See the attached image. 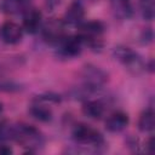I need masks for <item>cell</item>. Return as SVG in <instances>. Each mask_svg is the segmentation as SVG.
<instances>
[{
  "instance_id": "1",
  "label": "cell",
  "mask_w": 155,
  "mask_h": 155,
  "mask_svg": "<svg viewBox=\"0 0 155 155\" xmlns=\"http://www.w3.org/2000/svg\"><path fill=\"white\" fill-rule=\"evenodd\" d=\"M113 54H114L115 59L125 67V69H127L130 73H132L134 75L140 74L145 68V64H144L142 57L137 52L131 50L130 47L117 46L114 48Z\"/></svg>"
},
{
  "instance_id": "2",
  "label": "cell",
  "mask_w": 155,
  "mask_h": 155,
  "mask_svg": "<svg viewBox=\"0 0 155 155\" xmlns=\"http://www.w3.org/2000/svg\"><path fill=\"white\" fill-rule=\"evenodd\" d=\"M13 138L24 148L29 150L39 149L44 144V138L41 133L33 126L17 125L15 126Z\"/></svg>"
},
{
  "instance_id": "3",
  "label": "cell",
  "mask_w": 155,
  "mask_h": 155,
  "mask_svg": "<svg viewBox=\"0 0 155 155\" xmlns=\"http://www.w3.org/2000/svg\"><path fill=\"white\" fill-rule=\"evenodd\" d=\"M73 138L76 143L85 145H98L103 140L101 133L97 130L85 124H79L75 126L73 131Z\"/></svg>"
},
{
  "instance_id": "4",
  "label": "cell",
  "mask_w": 155,
  "mask_h": 155,
  "mask_svg": "<svg viewBox=\"0 0 155 155\" xmlns=\"http://www.w3.org/2000/svg\"><path fill=\"white\" fill-rule=\"evenodd\" d=\"M104 31V25L99 21H88L79 24V33L78 35L82 39L84 42H97L99 36Z\"/></svg>"
},
{
  "instance_id": "5",
  "label": "cell",
  "mask_w": 155,
  "mask_h": 155,
  "mask_svg": "<svg viewBox=\"0 0 155 155\" xmlns=\"http://www.w3.org/2000/svg\"><path fill=\"white\" fill-rule=\"evenodd\" d=\"M41 33L47 42H59L64 38V22L57 18H51L42 25Z\"/></svg>"
},
{
  "instance_id": "6",
  "label": "cell",
  "mask_w": 155,
  "mask_h": 155,
  "mask_svg": "<svg viewBox=\"0 0 155 155\" xmlns=\"http://www.w3.org/2000/svg\"><path fill=\"white\" fill-rule=\"evenodd\" d=\"M82 78L85 81V86L92 90H98L107 81V74L99 68L91 65L85 67Z\"/></svg>"
},
{
  "instance_id": "7",
  "label": "cell",
  "mask_w": 155,
  "mask_h": 155,
  "mask_svg": "<svg viewBox=\"0 0 155 155\" xmlns=\"http://www.w3.org/2000/svg\"><path fill=\"white\" fill-rule=\"evenodd\" d=\"M0 36L1 40L8 45L18 44L23 36L22 28L13 22H5L0 28Z\"/></svg>"
},
{
  "instance_id": "8",
  "label": "cell",
  "mask_w": 155,
  "mask_h": 155,
  "mask_svg": "<svg viewBox=\"0 0 155 155\" xmlns=\"http://www.w3.org/2000/svg\"><path fill=\"white\" fill-rule=\"evenodd\" d=\"M128 121L130 120L127 114L122 111H115L111 115H109V117L107 119L105 128L109 132H120L126 128V126L128 125Z\"/></svg>"
},
{
  "instance_id": "9",
  "label": "cell",
  "mask_w": 155,
  "mask_h": 155,
  "mask_svg": "<svg viewBox=\"0 0 155 155\" xmlns=\"http://www.w3.org/2000/svg\"><path fill=\"white\" fill-rule=\"evenodd\" d=\"M62 42V51L65 56L69 57H74L78 56L81 50H82V45L84 41L79 35H73V36H68V38H63Z\"/></svg>"
},
{
  "instance_id": "10",
  "label": "cell",
  "mask_w": 155,
  "mask_h": 155,
  "mask_svg": "<svg viewBox=\"0 0 155 155\" xmlns=\"http://www.w3.org/2000/svg\"><path fill=\"white\" fill-rule=\"evenodd\" d=\"M85 15L82 4L79 0H74L67 8L64 15V22L69 24H80Z\"/></svg>"
},
{
  "instance_id": "11",
  "label": "cell",
  "mask_w": 155,
  "mask_h": 155,
  "mask_svg": "<svg viewBox=\"0 0 155 155\" xmlns=\"http://www.w3.org/2000/svg\"><path fill=\"white\" fill-rule=\"evenodd\" d=\"M40 24H41V12L36 8H29L23 16V28L28 33L34 34L39 30Z\"/></svg>"
},
{
  "instance_id": "12",
  "label": "cell",
  "mask_w": 155,
  "mask_h": 155,
  "mask_svg": "<svg viewBox=\"0 0 155 155\" xmlns=\"http://www.w3.org/2000/svg\"><path fill=\"white\" fill-rule=\"evenodd\" d=\"M110 6L115 17L120 19H128L133 15L131 0H110Z\"/></svg>"
},
{
  "instance_id": "13",
  "label": "cell",
  "mask_w": 155,
  "mask_h": 155,
  "mask_svg": "<svg viewBox=\"0 0 155 155\" xmlns=\"http://www.w3.org/2000/svg\"><path fill=\"white\" fill-rule=\"evenodd\" d=\"M82 111L91 119H101L104 114V105L98 99H87L82 105Z\"/></svg>"
},
{
  "instance_id": "14",
  "label": "cell",
  "mask_w": 155,
  "mask_h": 155,
  "mask_svg": "<svg viewBox=\"0 0 155 155\" xmlns=\"http://www.w3.org/2000/svg\"><path fill=\"white\" fill-rule=\"evenodd\" d=\"M29 114L39 120V121H42V122H47L52 119V111L48 107L41 104V103H35L33 104L30 108H29Z\"/></svg>"
},
{
  "instance_id": "15",
  "label": "cell",
  "mask_w": 155,
  "mask_h": 155,
  "mask_svg": "<svg viewBox=\"0 0 155 155\" xmlns=\"http://www.w3.org/2000/svg\"><path fill=\"white\" fill-rule=\"evenodd\" d=\"M154 126H155L154 111L151 109H148L144 113H142V115L138 120V127L142 132H150L154 130Z\"/></svg>"
},
{
  "instance_id": "16",
  "label": "cell",
  "mask_w": 155,
  "mask_h": 155,
  "mask_svg": "<svg viewBox=\"0 0 155 155\" xmlns=\"http://www.w3.org/2000/svg\"><path fill=\"white\" fill-rule=\"evenodd\" d=\"M139 2L143 17L148 21H151L155 13V0H140Z\"/></svg>"
},
{
  "instance_id": "17",
  "label": "cell",
  "mask_w": 155,
  "mask_h": 155,
  "mask_svg": "<svg viewBox=\"0 0 155 155\" xmlns=\"http://www.w3.org/2000/svg\"><path fill=\"white\" fill-rule=\"evenodd\" d=\"M13 133H15V126L7 122H0V143L13 138Z\"/></svg>"
},
{
  "instance_id": "18",
  "label": "cell",
  "mask_w": 155,
  "mask_h": 155,
  "mask_svg": "<svg viewBox=\"0 0 155 155\" xmlns=\"http://www.w3.org/2000/svg\"><path fill=\"white\" fill-rule=\"evenodd\" d=\"M11 153H12V149L10 147H6V145L0 147V155H10Z\"/></svg>"
},
{
  "instance_id": "19",
  "label": "cell",
  "mask_w": 155,
  "mask_h": 155,
  "mask_svg": "<svg viewBox=\"0 0 155 155\" xmlns=\"http://www.w3.org/2000/svg\"><path fill=\"white\" fill-rule=\"evenodd\" d=\"M15 1H17V2H23V1H25V0H15Z\"/></svg>"
},
{
  "instance_id": "20",
  "label": "cell",
  "mask_w": 155,
  "mask_h": 155,
  "mask_svg": "<svg viewBox=\"0 0 155 155\" xmlns=\"http://www.w3.org/2000/svg\"><path fill=\"white\" fill-rule=\"evenodd\" d=\"M1 110H2V104L0 103V111H1Z\"/></svg>"
}]
</instances>
